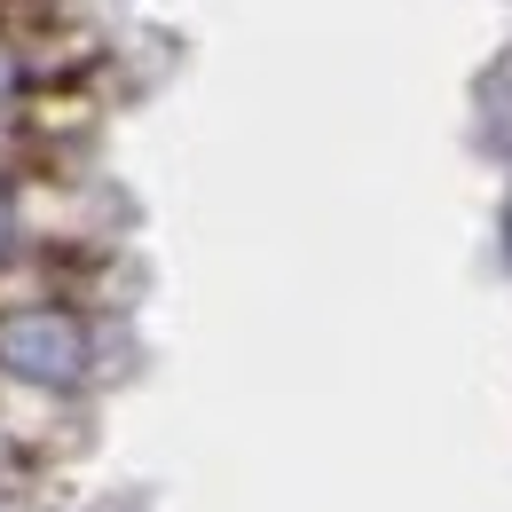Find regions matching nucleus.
Masks as SVG:
<instances>
[{
  "label": "nucleus",
  "mask_w": 512,
  "mask_h": 512,
  "mask_svg": "<svg viewBox=\"0 0 512 512\" xmlns=\"http://www.w3.org/2000/svg\"><path fill=\"white\" fill-rule=\"evenodd\" d=\"M0 355L16 379H40V386H71L79 379V323L64 316H16L0 331Z\"/></svg>",
  "instance_id": "f257e3e1"
},
{
  "label": "nucleus",
  "mask_w": 512,
  "mask_h": 512,
  "mask_svg": "<svg viewBox=\"0 0 512 512\" xmlns=\"http://www.w3.org/2000/svg\"><path fill=\"white\" fill-rule=\"evenodd\" d=\"M505 245H512V221H505Z\"/></svg>",
  "instance_id": "f03ea898"
}]
</instances>
